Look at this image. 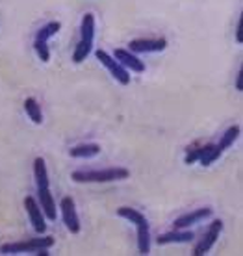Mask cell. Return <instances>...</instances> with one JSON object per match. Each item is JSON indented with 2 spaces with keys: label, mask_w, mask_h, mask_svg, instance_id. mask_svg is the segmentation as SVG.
<instances>
[{
  "label": "cell",
  "mask_w": 243,
  "mask_h": 256,
  "mask_svg": "<svg viewBox=\"0 0 243 256\" xmlns=\"http://www.w3.org/2000/svg\"><path fill=\"white\" fill-rule=\"evenodd\" d=\"M130 176V171L124 167H108V169H95V171H74L70 178L78 184H102V182H114V180H124Z\"/></svg>",
  "instance_id": "cell-1"
},
{
  "label": "cell",
  "mask_w": 243,
  "mask_h": 256,
  "mask_svg": "<svg viewBox=\"0 0 243 256\" xmlns=\"http://www.w3.org/2000/svg\"><path fill=\"white\" fill-rule=\"evenodd\" d=\"M93 41H95V15L86 13L82 19V26H80V41L76 43V48L72 52L74 64H82L84 60L90 56Z\"/></svg>",
  "instance_id": "cell-2"
},
{
  "label": "cell",
  "mask_w": 243,
  "mask_h": 256,
  "mask_svg": "<svg viewBox=\"0 0 243 256\" xmlns=\"http://www.w3.org/2000/svg\"><path fill=\"white\" fill-rule=\"evenodd\" d=\"M54 245V238H34L28 242H19V244H4L0 247L2 254H19V252H38L41 249H50Z\"/></svg>",
  "instance_id": "cell-3"
},
{
  "label": "cell",
  "mask_w": 243,
  "mask_h": 256,
  "mask_svg": "<svg viewBox=\"0 0 243 256\" xmlns=\"http://www.w3.org/2000/svg\"><path fill=\"white\" fill-rule=\"evenodd\" d=\"M95 56H96V60H98V62H100V64H102L104 67L112 72V76L116 78L117 82L122 84V86H128V84H130V72H128V70L124 69V67H122V65L119 64L114 56H110L108 52L100 50V48L95 52Z\"/></svg>",
  "instance_id": "cell-4"
},
{
  "label": "cell",
  "mask_w": 243,
  "mask_h": 256,
  "mask_svg": "<svg viewBox=\"0 0 243 256\" xmlns=\"http://www.w3.org/2000/svg\"><path fill=\"white\" fill-rule=\"evenodd\" d=\"M60 208H62V219H64L65 226L70 234H78L80 232V218L76 214V206H74V200L70 197H64L62 202H60Z\"/></svg>",
  "instance_id": "cell-5"
},
{
  "label": "cell",
  "mask_w": 243,
  "mask_h": 256,
  "mask_svg": "<svg viewBox=\"0 0 243 256\" xmlns=\"http://www.w3.org/2000/svg\"><path fill=\"white\" fill-rule=\"evenodd\" d=\"M24 208H26V212H28V218H30V223H32L34 230L38 232V234H45V230H46L45 214H43L39 202L32 197V195H26Z\"/></svg>",
  "instance_id": "cell-6"
},
{
  "label": "cell",
  "mask_w": 243,
  "mask_h": 256,
  "mask_svg": "<svg viewBox=\"0 0 243 256\" xmlns=\"http://www.w3.org/2000/svg\"><path fill=\"white\" fill-rule=\"evenodd\" d=\"M221 230H223V223L221 221H214V223L208 226V230H206V234H204V238L200 240V244L195 247V250H193V254L195 256H202V254H206L208 250L216 245V242H218V238H219V234H221Z\"/></svg>",
  "instance_id": "cell-7"
},
{
  "label": "cell",
  "mask_w": 243,
  "mask_h": 256,
  "mask_svg": "<svg viewBox=\"0 0 243 256\" xmlns=\"http://www.w3.org/2000/svg\"><path fill=\"white\" fill-rule=\"evenodd\" d=\"M210 216H212V208H198V210L184 214V216H180L178 219H174L173 228L184 230V228H190L192 224H197V223H200V221H204V219L210 218Z\"/></svg>",
  "instance_id": "cell-8"
},
{
  "label": "cell",
  "mask_w": 243,
  "mask_h": 256,
  "mask_svg": "<svg viewBox=\"0 0 243 256\" xmlns=\"http://www.w3.org/2000/svg\"><path fill=\"white\" fill-rule=\"evenodd\" d=\"M167 46V41L164 38L160 39H134L130 41L128 50L134 54H141V52H160Z\"/></svg>",
  "instance_id": "cell-9"
},
{
  "label": "cell",
  "mask_w": 243,
  "mask_h": 256,
  "mask_svg": "<svg viewBox=\"0 0 243 256\" xmlns=\"http://www.w3.org/2000/svg\"><path fill=\"white\" fill-rule=\"evenodd\" d=\"M114 58H116L126 70H132V72H143V70H145V64L136 56L134 52L124 50V48H116Z\"/></svg>",
  "instance_id": "cell-10"
},
{
  "label": "cell",
  "mask_w": 243,
  "mask_h": 256,
  "mask_svg": "<svg viewBox=\"0 0 243 256\" xmlns=\"http://www.w3.org/2000/svg\"><path fill=\"white\" fill-rule=\"evenodd\" d=\"M38 202L41 206V210L45 214V218L48 221H56V204H54V197L50 193V186L48 188H38Z\"/></svg>",
  "instance_id": "cell-11"
},
{
  "label": "cell",
  "mask_w": 243,
  "mask_h": 256,
  "mask_svg": "<svg viewBox=\"0 0 243 256\" xmlns=\"http://www.w3.org/2000/svg\"><path fill=\"white\" fill-rule=\"evenodd\" d=\"M193 240V232H188L184 230H178V228H173L171 232H166V234H162L158 236V245H167V244H188V242H192Z\"/></svg>",
  "instance_id": "cell-12"
},
{
  "label": "cell",
  "mask_w": 243,
  "mask_h": 256,
  "mask_svg": "<svg viewBox=\"0 0 243 256\" xmlns=\"http://www.w3.org/2000/svg\"><path fill=\"white\" fill-rule=\"evenodd\" d=\"M100 152V145L98 143H82V145H76L69 150V154L72 158H93Z\"/></svg>",
  "instance_id": "cell-13"
},
{
  "label": "cell",
  "mask_w": 243,
  "mask_h": 256,
  "mask_svg": "<svg viewBox=\"0 0 243 256\" xmlns=\"http://www.w3.org/2000/svg\"><path fill=\"white\" fill-rule=\"evenodd\" d=\"M34 176H36V184L38 188H48V173H46V166L43 158H36L34 160Z\"/></svg>",
  "instance_id": "cell-14"
},
{
  "label": "cell",
  "mask_w": 243,
  "mask_h": 256,
  "mask_svg": "<svg viewBox=\"0 0 243 256\" xmlns=\"http://www.w3.org/2000/svg\"><path fill=\"white\" fill-rule=\"evenodd\" d=\"M117 216H119V218L128 219V221H130V223H134L136 226H141V224H148L147 219H145V216H143L141 212L134 210V208H130V206H121V208L117 210Z\"/></svg>",
  "instance_id": "cell-15"
},
{
  "label": "cell",
  "mask_w": 243,
  "mask_h": 256,
  "mask_svg": "<svg viewBox=\"0 0 243 256\" xmlns=\"http://www.w3.org/2000/svg\"><path fill=\"white\" fill-rule=\"evenodd\" d=\"M136 230H138V250H140V254H148L150 252V232H148V224L136 226Z\"/></svg>",
  "instance_id": "cell-16"
},
{
  "label": "cell",
  "mask_w": 243,
  "mask_h": 256,
  "mask_svg": "<svg viewBox=\"0 0 243 256\" xmlns=\"http://www.w3.org/2000/svg\"><path fill=\"white\" fill-rule=\"evenodd\" d=\"M24 112L26 116L30 117L36 124H41L43 122V114H41V106L38 104V100L34 96H28L24 100Z\"/></svg>",
  "instance_id": "cell-17"
},
{
  "label": "cell",
  "mask_w": 243,
  "mask_h": 256,
  "mask_svg": "<svg viewBox=\"0 0 243 256\" xmlns=\"http://www.w3.org/2000/svg\"><path fill=\"white\" fill-rule=\"evenodd\" d=\"M60 28H62V22H58V20H52V22L45 24L41 30H39L38 36H36V39H39V41H48L52 36H56V34L60 32Z\"/></svg>",
  "instance_id": "cell-18"
},
{
  "label": "cell",
  "mask_w": 243,
  "mask_h": 256,
  "mask_svg": "<svg viewBox=\"0 0 243 256\" xmlns=\"http://www.w3.org/2000/svg\"><path fill=\"white\" fill-rule=\"evenodd\" d=\"M240 132H242V128L238 126V124H234V126H230L228 128V130H226V132H224L223 134V138H221V141H219L218 145L221 148H228L232 145V143H234V141L238 140V138H240Z\"/></svg>",
  "instance_id": "cell-19"
},
{
  "label": "cell",
  "mask_w": 243,
  "mask_h": 256,
  "mask_svg": "<svg viewBox=\"0 0 243 256\" xmlns=\"http://www.w3.org/2000/svg\"><path fill=\"white\" fill-rule=\"evenodd\" d=\"M221 154H223V148L219 147V145H212L210 143V147H208V150H206L204 154H202V156H200V166H210L212 162H216L219 158V156H221Z\"/></svg>",
  "instance_id": "cell-20"
},
{
  "label": "cell",
  "mask_w": 243,
  "mask_h": 256,
  "mask_svg": "<svg viewBox=\"0 0 243 256\" xmlns=\"http://www.w3.org/2000/svg\"><path fill=\"white\" fill-rule=\"evenodd\" d=\"M34 48H36V54L39 56V60L41 62H48L50 60V50H48V45H46V41H39V39H36L34 41Z\"/></svg>",
  "instance_id": "cell-21"
},
{
  "label": "cell",
  "mask_w": 243,
  "mask_h": 256,
  "mask_svg": "<svg viewBox=\"0 0 243 256\" xmlns=\"http://www.w3.org/2000/svg\"><path fill=\"white\" fill-rule=\"evenodd\" d=\"M208 147H210V145H204V147H198V148L192 147L190 150H188V156H186V164H193V162L200 160V156H202V154L208 150Z\"/></svg>",
  "instance_id": "cell-22"
},
{
  "label": "cell",
  "mask_w": 243,
  "mask_h": 256,
  "mask_svg": "<svg viewBox=\"0 0 243 256\" xmlns=\"http://www.w3.org/2000/svg\"><path fill=\"white\" fill-rule=\"evenodd\" d=\"M236 39H238V43H242V20H240V24H238V36H236Z\"/></svg>",
  "instance_id": "cell-23"
},
{
  "label": "cell",
  "mask_w": 243,
  "mask_h": 256,
  "mask_svg": "<svg viewBox=\"0 0 243 256\" xmlns=\"http://www.w3.org/2000/svg\"><path fill=\"white\" fill-rule=\"evenodd\" d=\"M236 88L240 91H242V70H240V74H238V84H236Z\"/></svg>",
  "instance_id": "cell-24"
}]
</instances>
